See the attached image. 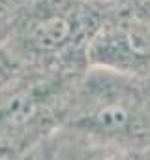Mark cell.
<instances>
[{
    "mask_svg": "<svg viewBox=\"0 0 150 160\" xmlns=\"http://www.w3.org/2000/svg\"><path fill=\"white\" fill-rule=\"evenodd\" d=\"M23 70V66L12 57V53L0 43V91Z\"/></svg>",
    "mask_w": 150,
    "mask_h": 160,
    "instance_id": "6da1fadb",
    "label": "cell"
}]
</instances>
